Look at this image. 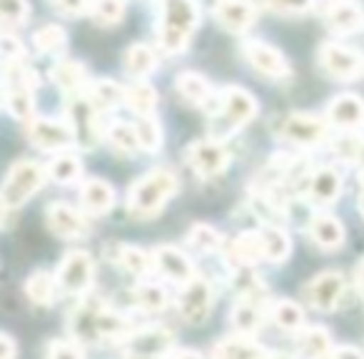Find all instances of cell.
I'll return each mask as SVG.
<instances>
[{"mask_svg":"<svg viewBox=\"0 0 364 359\" xmlns=\"http://www.w3.org/2000/svg\"><path fill=\"white\" fill-rule=\"evenodd\" d=\"M68 329H70V337L80 344L125 342L127 334L132 332V322L105 304L82 302L70 312Z\"/></svg>","mask_w":364,"mask_h":359,"instance_id":"6da1fadb","label":"cell"},{"mask_svg":"<svg viewBox=\"0 0 364 359\" xmlns=\"http://www.w3.org/2000/svg\"><path fill=\"white\" fill-rule=\"evenodd\" d=\"M180 190V180L170 167H155L130 185L125 198L127 215L132 220H150L165 210V205Z\"/></svg>","mask_w":364,"mask_h":359,"instance_id":"7a4b0ae2","label":"cell"},{"mask_svg":"<svg viewBox=\"0 0 364 359\" xmlns=\"http://www.w3.org/2000/svg\"><path fill=\"white\" fill-rule=\"evenodd\" d=\"M198 26L200 13L193 0H162L157 41H160V48L165 53L175 55V53L185 50Z\"/></svg>","mask_w":364,"mask_h":359,"instance_id":"3957f363","label":"cell"},{"mask_svg":"<svg viewBox=\"0 0 364 359\" xmlns=\"http://www.w3.org/2000/svg\"><path fill=\"white\" fill-rule=\"evenodd\" d=\"M48 183V172L36 160H18L11 165L6 180L0 185V203L8 210L23 208L28 200H33Z\"/></svg>","mask_w":364,"mask_h":359,"instance_id":"277c9868","label":"cell"},{"mask_svg":"<svg viewBox=\"0 0 364 359\" xmlns=\"http://www.w3.org/2000/svg\"><path fill=\"white\" fill-rule=\"evenodd\" d=\"M257 115V100L252 92H247L245 87L230 85L223 90V100H220V112L215 117L213 137L215 140H225L228 135L237 132L240 127H245L247 122H252V117Z\"/></svg>","mask_w":364,"mask_h":359,"instance_id":"5b68a950","label":"cell"},{"mask_svg":"<svg viewBox=\"0 0 364 359\" xmlns=\"http://www.w3.org/2000/svg\"><path fill=\"white\" fill-rule=\"evenodd\" d=\"M60 292L70 297H85L95 284V259L87 250H73L63 257L55 272Z\"/></svg>","mask_w":364,"mask_h":359,"instance_id":"8992f818","label":"cell"},{"mask_svg":"<svg viewBox=\"0 0 364 359\" xmlns=\"http://www.w3.org/2000/svg\"><path fill=\"white\" fill-rule=\"evenodd\" d=\"M215 307V289L205 274H195L190 282L182 284L177 297V312L188 324H203L213 314Z\"/></svg>","mask_w":364,"mask_h":359,"instance_id":"52a82bcc","label":"cell"},{"mask_svg":"<svg viewBox=\"0 0 364 359\" xmlns=\"http://www.w3.org/2000/svg\"><path fill=\"white\" fill-rule=\"evenodd\" d=\"M344 292H347V277L339 269H324V272L314 274L302 289L304 302L314 312H322V314L334 312L342 304Z\"/></svg>","mask_w":364,"mask_h":359,"instance_id":"ba28073f","label":"cell"},{"mask_svg":"<svg viewBox=\"0 0 364 359\" xmlns=\"http://www.w3.org/2000/svg\"><path fill=\"white\" fill-rule=\"evenodd\" d=\"M277 132L282 140L309 150V147H317L327 140L329 122L327 117L312 115V112H289L287 117L279 120Z\"/></svg>","mask_w":364,"mask_h":359,"instance_id":"9c48e42d","label":"cell"},{"mask_svg":"<svg viewBox=\"0 0 364 359\" xmlns=\"http://www.w3.org/2000/svg\"><path fill=\"white\" fill-rule=\"evenodd\" d=\"M185 160L195 170V175L203 180H213V177L223 175L230 167V150L225 147L223 140L215 137H205V140H195L185 150Z\"/></svg>","mask_w":364,"mask_h":359,"instance_id":"30bf717a","label":"cell"},{"mask_svg":"<svg viewBox=\"0 0 364 359\" xmlns=\"http://www.w3.org/2000/svg\"><path fill=\"white\" fill-rule=\"evenodd\" d=\"M267 297H264V287L255 282L252 287L242 289L240 299L235 302L232 312H230V319H232V327L237 329V334H247V337H255V334L262 329L264 317H267Z\"/></svg>","mask_w":364,"mask_h":359,"instance_id":"8fae6325","label":"cell"},{"mask_svg":"<svg viewBox=\"0 0 364 359\" xmlns=\"http://www.w3.org/2000/svg\"><path fill=\"white\" fill-rule=\"evenodd\" d=\"M28 140L43 152H65L75 145V130L70 120H55V117H33L28 122Z\"/></svg>","mask_w":364,"mask_h":359,"instance_id":"7c38bea8","label":"cell"},{"mask_svg":"<svg viewBox=\"0 0 364 359\" xmlns=\"http://www.w3.org/2000/svg\"><path fill=\"white\" fill-rule=\"evenodd\" d=\"M46 223L50 227V232L60 240H85L92 232L90 220L82 210H75L65 203H50L46 208Z\"/></svg>","mask_w":364,"mask_h":359,"instance_id":"4fadbf2b","label":"cell"},{"mask_svg":"<svg viewBox=\"0 0 364 359\" xmlns=\"http://www.w3.org/2000/svg\"><path fill=\"white\" fill-rule=\"evenodd\" d=\"M319 63L327 70V75L337 80H354L364 73V58L354 48L342 43H324L319 48Z\"/></svg>","mask_w":364,"mask_h":359,"instance_id":"5bb4252c","label":"cell"},{"mask_svg":"<svg viewBox=\"0 0 364 359\" xmlns=\"http://www.w3.org/2000/svg\"><path fill=\"white\" fill-rule=\"evenodd\" d=\"M152 269L160 274L162 279L172 284H185L195 277V264L188 254L182 252L175 245H160L152 250Z\"/></svg>","mask_w":364,"mask_h":359,"instance_id":"9a60e30c","label":"cell"},{"mask_svg":"<svg viewBox=\"0 0 364 359\" xmlns=\"http://www.w3.org/2000/svg\"><path fill=\"white\" fill-rule=\"evenodd\" d=\"M127 354H147V357H167L175 349V334L160 324L132 329L125 342Z\"/></svg>","mask_w":364,"mask_h":359,"instance_id":"2e32d148","label":"cell"},{"mask_svg":"<svg viewBox=\"0 0 364 359\" xmlns=\"http://www.w3.org/2000/svg\"><path fill=\"white\" fill-rule=\"evenodd\" d=\"M242 55H245V60L264 77L279 80V77H287L289 73H292L289 70L287 58H284L277 48L267 45V43H262V41H247L242 45Z\"/></svg>","mask_w":364,"mask_h":359,"instance_id":"e0dca14e","label":"cell"},{"mask_svg":"<svg viewBox=\"0 0 364 359\" xmlns=\"http://www.w3.org/2000/svg\"><path fill=\"white\" fill-rule=\"evenodd\" d=\"M327 122L344 132H359L364 127V100L359 95H337L327 107Z\"/></svg>","mask_w":364,"mask_h":359,"instance_id":"ac0fdd59","label":"cell"},{"mask_svg":"<svg viewBox=\"0 0 364 359\" xmlns=\"http://www.w3.org/2000/svg\"><path fill=\"white\" fill-rule=\"evenodd\" d=\"M307 180V198L314 208H329L337 203L339 193H342V175L337 172V167L324 165L314 170Z\"/></svg>","mask_w":364,"mask_h":359,"instance_id":"d6986e66","label":"cell"},{"mask_svg":"<svg viewBox=\"0 0 364 359\" xmlns=\"http://www.w3.org/2000/svg\"><path fill=\"white\" fill-rule=\"evenodd\" d=\"M117 203V193L107 180H100V177H90L85 180L80 188V205L82 213L87 218H102L107 215Z\"/></svg>","mask_w":364,"mask_h":359,"instance_id":"ffe728a7","label":"cell"},{"mask_svg":"<svg viewBox=\"0 0 364 359\" xmlns=\"http://www.w3.org/2000/svg\"><path fill=\"white\" fill-rule=\"evenodd\" d=\"M218 23L230 33H247L255 26L257 8L252 0H220L218 11H215Z\"/></svg>","mask_w":364,"mask_h":359,"instance_id":"44dd1931","label":"cell"},{"mask_svg":"<svg viewBox=\"0 0 364 359\" xmlns=\"http://www.w3.org/2000/svg\"><path fill=\"white\" fill-rule=\"evenodd\" d=\"M307 235L319 250L324 252H334L344 245V227L337 218L327 213H317L307 225Z\"/></svg>","mask_w":364,"mask_h":359,"instance_id":"7402d4cb","label":"cell"},{"mask_svg":"<svg viewBox=\"0 0 364 359\" xmlns=\"http://www.w3.org/2000/svg\"><path fill=\"white\" fill-rule=\"evenodd\" d=\"M327 28L334 36H352L364 28V11L352 0H337L327 11Z\"/></svg>","mask_w":364,"mask_h":359,"instance_id":"603a6c76","label":"cell"},{"mask_svg":"<svg viewBox=\"0 0 364 359\" xmlns=\"http://www.w3.org/2000/svg\"><path fill=\"white\" fill-rule=\"evenodd\" d=\"M228 257L237 264V269L240 267L250 269V267H255V264L264 262V247H262V235H259V230L237 235V237L230 242Z\"/></svg>","mask_w":364,"mask_h":359,"instance_id":"cb8c5ba5","label":"cell"},{"mask_svg":"<svg viewBox=\"0 0 364 359\" xmlns=\"http://www.w3.org/2000/svg\"><path fill=\"white\" fill-rule=\"evenodd\" d=\"M334 349L332 332L322 324H312L297 332V352L299 359H327Z\"/></svg>","mask_w":364,"mask_h":359,"instance_id":"d4e9b609","label":"cell"},{"mask_svg":"<svg viewBox=\"0 0 364 359\" xmlns=\"http://www.w3.org/2000/svg\"><path fill=\"white\" fill-rule=\"evenodd\" d=\"M267 349L247 334L220 339L213 347V359H267Z\"/></svg>","mask_w":364,"mask_h":359,"instance_id":"484cf974","label":"cell"},{"mask_svg":"<svg viewBox=\"0 0 364 359\" xmlns=\"http://www.w3.org/2000/svg\"><path fill=\"white\" fill-rule=\"evenodd\" d=\"M267 317L274 327L282 329V332H287V334H297L299 329L307 327L304 309L299 307L294 299H274V302H269Z\"/></svg>","mask_w":364,"mask_h":359,"instance_id":"4316f807","label":"cell"},{"mask_svg":"<svg viewBox=\"0 0 364 359\" xmlns=\"http://www.w3.org/2000/svg\"><path fill=\"white\" fill-rule=\"evenodd\" d=\"M115 254L110 257V262H117L127 274L132 277H147L152 269V254L147 250L137 247V245H112Z\"/></svg>","mask_w":364,"mask_h":359,"instance_id":"83f0119b","label":"cell"},{"mask_svg":"<svg viewBox=\"0 0 364 359\" xmlns=\"http://www.w3.org/2000/svg\"><path fill=\"white\" fill-rule=\"evenodd\" d=\"M23 289H26V297L31 299L36 307H50V304L55 302L58 292H60L55 274L46 272V269L33 272L31 277L26 279V287Z\"/></svg>","mask_w":364,"mask_h":359,"instance_id":"f1b7e54d","label":"cell"},{"mask_svg":"<svg viewBox=\"0 0 364 359\" xmlns=\"http://www.w3.org/2000/svg\"><path fill=\"white\" fill-rule=\"evenodd\" d=\"M259 235H262L264 262L279 264L292 254V240H289L287 230H282L279 225H262Z\"/></svg>","mask_w":364,"mask_h":359,"instance_id":"f546056e","label":"cell"},{"mask_svg":"<svg viewBox=\"0 0 364 359\" xmlns=\"http://www.w3.org/2000/svg\"><path fill=\"white\" fill-rule=\"evenodd\" d=\"M122 65H125V73L132 77V80H145L147 75H152L157 68V55L152 53L150 45H142V43H135L125 50V58H122Z\"/></svg>","mask_w":364,"mask_h":359,"instance_id":"4dcf8cb0","label":"cell"},{"mask_svg":"<svg viewBox=\"0 0 364 359\" xmlns=\"http://www.w3.org/2000/svg\"><path fill=\"white\" fill-rule=\"evenodd\" d=\"M132 302H135V307L140 309V312L155 314V312L167 309V304H170V294H167V289L162 287L160 282L142 279V282L132 289Z\"/></svg>","mask_w":364,"mask_h":359,"instance_id":"1f68e13d","label":"cell"},{"mask_svg":"<svg viewBox=\"0 0 364 359\" xmlns=\"http://www.w3.org/2000/svg\"><path fill=\"white\" fill-rule=\"evenodd\" d=\"M48 180L58 185H73L82 177V162L77 160V155H70V152H58L46 167Z\"/></svg>","mask_w":364,"mask_h":359,"instance_id":"d6a6232c","label":"cell"},{"mask_svg":"<svg viewBox=\"0 0 364 359\" xmlns=\"http://www.w3.org/2000/svg\"><path fill=\"white\" fill-rule=\"evenodd\" d=\"M177 92H180L190 105H205V102L213 97V87H210L208 77L200 75V73H180L177 75Z\"/></svg>","mask_w":364,"mask_h":359,"instance_id":"836d02e7","label":"cell"},{"mask_svg":"<svg viewBox=\"0 0 364 359\" xmlns=\"http://www.w3.org/2000/svg\"><path fill=\"white\" fill-rule=\"evenodd\" d=\"M50 77L63 92L85 90V85H87L85 65H80V63H73V60H60V63H58V65L53 68Z\"/></svg>","mask_w":364,"mask_h":359,"instance_id":"e575fe53","label":"cell"},{"mask_svg":"<svg viewBox=\"0 0 364 359\" xmlns=\"http://www.w3.org/2000/svg\"><path fill=\"white\" fill-rule=\"evenodd\" d=\"M122 100H125V105L130 107L132 112H137V115H152L157 107V92L150 82L135 80L132 85L125 87Z\"/></svg>","mask_w":364,"mask_h":359,"instance_id":"d590c367","label":"cell"},{"mask_svg":"<svg viewBox=\"0 0 364 359\" xmlns=\"http://www.w3.org/2000/svg\"><path fill=\"white\" fill-rule=\"evenodd\" d=\"M107 145L117 152V155H135L140 150V142H137L135 125H127V122H110V125L102 130Z\"/></svg>","mask_w":364,"mask_h":359,"instance_id":"8d00e7d4","label":"cell"},{"mask_svg":"<svg viewBox=\"0 0 364 359\" xmlns=\"http://www.w3.org/2000/svg\"><path fill=\"white\" fill-rule=\"evenodd\" d=\"M122 92H125V90H122L117 82H112V80H107V77H105V80H97V82H92V85L87 87L85 100L90 102L97 112H105V110H110V107L120 105Z\"/></svg>","mask_w":364,"mask_h":359,"instance_id":"74e56055","label":"cell"},{"mask_svg":"<svg viewBox=\"0 0 364 359\" xmlns=\"http://www.w3.org/2000/svg\"><path fill=\"white\" fill-rule=\"evenodd\" d=\"M188 245L203 254H213L223 247L225 240L213 225H195V227H190V232H188Z\"/></svg>","mask_w":364,"mask_h":359,"instance_id":"f35d334b","label":"cell"},{"mask_svg":"<svg viewBox=\"0 0 364 359\" xmlns=\"http://www.w3.org/2000/svg\"><path fill=\"white\" fill-rule=\"evenodd\" d=\"M135 132H137V142H140V150L157 152L162 147V127L152 115H137Z\"/></svg>","mask_w":364,"mask_h":359,"instance_id":"ab89813d","label":"cell"},{"mask_svg":"<svg viewBox=\"0 0 364 359\" xmlns=\"http://www.w3.org/2000/svg\"><path fill=\"white\" fill-rule=\"evenodd\" d=\"M33 41H36V48L41 53H46V55H58L60 50H65V45H68V33L63 31L60 26L50 23V26H43L41 31H36Z\"/></svg>","mask_w":364,"mask_h":359,"instance_id":"60d3db41","label":"cell"},{"mask_svg":"<svg viewBox=\"0 0 364 359\" xmlns=\"http://www.w3.org/2000/svg\"><path fill=\"white\" fill-rule=\"evenodd\" d=\"M90 16L97 26H115L125 16V0H92Z\"/></svg>","mask_w":364,"mask_h":359,"instance_id":"b9f144b4","label":"cell"},{"mask_svg":"<svg viewBox=\"0 0 364 359\" xmlns=\"http://www.w3.org/2000/svg\"><path fill=\"white\" fill-rule=\"evenodd\" d=\"M46 359H85V352H82V344L73 337L50 339L46 347Z\"/></svg>","mask_w":364,"mask_h":359,"instance_id":"7bdbcfd3","label":"cell"},{"mask_svg":"<svg viewBox=\"0 0 364 359\" xmlns=\"http://www.w3.org/2000/svg\"><path fill=\"white\" fill-rule=\"evenodd\" d=\"M257 6L277 16H302L312 8V0H257Z\"/></svg>","mask_w":364,"mask_h":359,"instance_id":"ee69618b","label":"cell"},{"mask_svg":"<svg viewBox=\"0 0 364 359\" xmlns=\"http://www.w3.org/2000/svg\"><path fill=\"white\" fill-rule=\"evenodd\" d=\"M28 0H0V23L8 26H23L28 21Z\"/></svg>","mask_w":364,"mask_h":359,"instance_id":"f6af8a7d","label":"cell"},{"mask_svg":"<svg viewBox=\"0 0 364 359\" xmlns=\"http://www.w3.org/2000/svg\"><path fill=\"white\" fill-rule=\"evenodd\" d=\"M26 58V48L11 36H0V63L6 65H21Z\"/></svg>","mask_w":364,"mask_h":359,"instance_id":"bcb514c9","label":"cell"},{"mask_svg":"<svg viewBox=\"0 0 364 359\" xmlns=\"http://www.w3.org/2000/svg\"><path fill=\"white\" fill-rule=\"evenodd\" d=\"M337 152L347 162H357L364 170V137H347L337 145Z\"/></svg>","mask_w":364,"mask_h":359,"instance_id":"7dc6e473","label":"cell"},{"mask_svg":"<svg viewBox=\"0 0 364 359\" xmlns=\"http://www.w3.org/2000/svg\"><path fill=\"white\" fill-rule=\"evenodd\" d=\"M53 6L63 13V16H80V13L87 11V0H53Z\"/></svg>","mask_w":364,"mask_h":359,"instance_id":"c3c4849f","label":"cell"},{"mask_svg":"<svg viewBox=\"0 0 364 359\" xmlns=\"http://www.w3.org/2000/svg\"><path fill=\"white\" fill-rule=\"evenodd\" d=\"M327 359H364V352L357 347H352V344H344V347L332 349V354H329Z\"/></svg>","mask_w":364,"mask_h":359,"instance_id":"681fc988","label":"cell"},{"mask_svg":"<svg viewBox=\"0 0 364 359\" xmlns=\"http://www.w3.org/2000/svg\"><path fill=\"white\" fill-rule=\"evenodd\" d=\"M16 357H18V344L8 334H0V359H16Z\"/></svg>","mask_w":364,"mask_h":359,"instance_id":"f907efd6","label":"cell"},{"mask_svg":"<svg viewBox=\"0 0 364 359\" xmlns=\"http://www.w3.org/2000/svg\"><path fill=\"white\" fill-rule=\"evenodd\" d=\"M167 359H205V357L200 352H195V349H172L167 354Z\"/></svg>","mask_w":364,"mask_h":359,"instance_id":"816d5d0a","label":"cell"},{"mask_svg":"<svg viewBox=\"0 0 364 359\" xmlns=\"http://www.w3.org/2000/svg\"><path fill=\"white\" fill-rule=\"evenodd\" d=\"M354 279H357V289H359V294H362V299H364V259L359 262V267H357V274H354Z\"/></svg>","mask_w":364,"mask_h":359,"instance_id":"f5cc1de1","label":"cell"},{"mask_svg":"<svg viewBox=\"0 0 364 359\" xmlns=\"http://www.w3.org/2000/svg\"><path fill=\"white\" fill-rule=\"evenodd\" d=\"M359 185H362V193H359L357 208H359V213H362V218H364V170H362V177H359Z\"/></svg>","mask_w":364,"mask_h":359,"instance_id":"db71d44e","label":"cell"},{"mask_svg":"<svg viewBox=\"0 0 364 359\" xmlns=\"http://www.w3.org/2000/svg\"><path fill=\"white\" fill-rule=\"evenodd\" d=\"M267 359H299V357H292V354H287V352H269Z\"/></svg>","mask_w":364,"mask_h":359,"instance_id":"11a10c76","label":"cell"},{"mask_svg":"<svg viewBox=\"0 0 364 359\" xmlns=\"http://www.w3.org/2000/svg\"><path fill=\"white\" fill-rule=\"evenodd\" d=\"M125 359H167V357H147V354H125Z\"/></svg>","mask_w":364,"mask_h":359,"instance_id":"9f6ffc18","label":"cell"},{"mask_svg":"<svg viewBox=\"0 0 364 359\" xmlns=\"http://www.w3.org/2000/svg\"><path fill=\"white\" fill-rule=\"evenodd\" d=\"M6 213H8V208L3 203H0V227H3V225H6Z\"/></svg>","mask_w":364,"mask_h":359,"instance_id":"6f0895ef","label":"cell"}]
</instances>
